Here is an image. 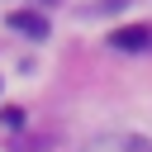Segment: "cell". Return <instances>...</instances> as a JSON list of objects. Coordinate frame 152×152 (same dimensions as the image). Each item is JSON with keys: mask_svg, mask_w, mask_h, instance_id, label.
Returning a JSON list of instances; mask_svg holds the SVG:
<instances>
[{"mask_svg": "<svg viewBox=\"0 0 152 152\" xmlns=\"http://www.w3.org/2000/svg\"><path fill=\"white\" fill-rule=\"evenodd\" d=\"M109 43H114L119 52H142V48L152 43V28H147V24H124V28L109 33Z\"/></svg>", "mask_w": 152, "mask_h": 152, "instance_id": "cell-1", "label": "cell"}, {"mask_svg": "<svg viewBox=\"0 0 152 152\" xmlns=\"http://www.w3.org/2000/svg\"><path fill=\"white\" fill-rule=\"evenodd\" d=\"M0 119H5V124H10V128H19V124H24V109H5V114H0Z\"/></svg>", "mask_w": 152, "mask_h": 152, "instance_id": "cell-4", "label": "cell"}, {"mask_svg": "<svg viewBox=\"0 0 152 152\" xmlns=\"http://www.w3.org/2000/svg\"><path fill=\"white\" fill-rule=\"evenodd\" d=\"M86 152H152V142H147V138H128V133H114V138H100V142H90Z\"/></svg>", "mask_w": 152, "mask_h": 152, "instance_id": "cell-2", "label": "cell"}, {"mask_svg": "<svg viewBox=\"0 0 152 152\" xmlns=\"http://www.w3.org/2000/svg\"><path fill=\"white\" fill-rule=\"evenodd\" d=\"M10 28L14 33H28V38H48V19L38 10H14L10 14Z\"/></svg>", "mask_w": 152, "mask_h": 152, "instance_id": "cell-3", "label": "cell"}]
</instances>
